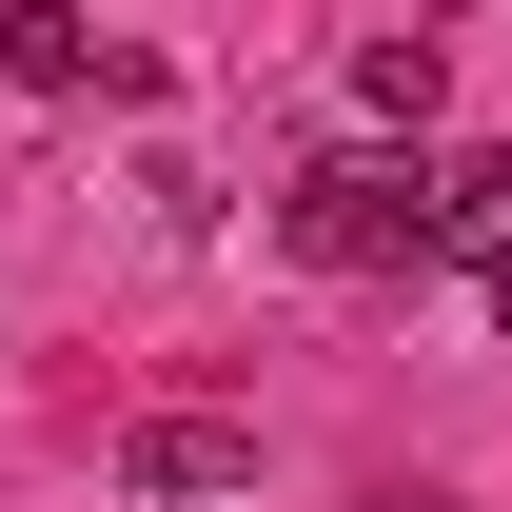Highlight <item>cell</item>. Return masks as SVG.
Returning a JSON list of instances; mask_svg holds the SVG:
<instances>
[{"instance_id": "cell-1", "label": "cell", "mask_w": 512, "mask_h": 512, "mask_svg": "<svg viewBox=\"0 0 512 512\" xmlns=\"http://www.w3.org/2000/svg\"><path fill=\"white\" fill-rule=\"evenodd\" d=\"M276 237L316 276H434V158H316L276 197Z\"/></svg>"}, {"instance_id": "cell-3", "label": "cell", "mask_w": 512, "mask_h": 512, "mask_svg": "<svg viewBox=\"0 0 512 512\" xmlns=\"http://www.w3.org/2000/svg\"><path fill=\"white\" fill-rule=\"evenodd\" d=\"M119 493H158V512L256 493V434H237V414H138V434H119Z\"/></svg>"}, {"instance_id": "cell-6", "label": "cell", "mask_w": 512, "mask_h": 512, "mask_svg": "<svg viewBox=\"0 0 512 512\" xmlns=\"http://www.w3.org/2000/svg\"><path fill=\"white\" fill-rule=\"evenodd\" d=\"M493 335H512V256H493Z\"/></svg>"}, {"instance_id": "cell-5", "label": "cell", "mask_w": 512, "mask_h": 512, "mask_svg": "<svg viewBox=\"0 0 512 512\" xmlns=\"http://www.w3.org/2000/svg\"><path fill=\"white\" fill-rule=\"evenodd\" d=\"M434 79H453L434 40H375V60H355V99H375V119H434Z\"/></svg>"}, {"instance_id": "cell-2", "label": "cell", "mask_w": 512, "mask_h": 512, "mask_svg": "<svg viewBox=\"0 0 512 512\" xmlns=\"http://www.w3.org/2000/svg\"><path fill=\"white\" fill-rule=\"evenodd\" d=\"M0 79H20V99H79V79H99V99H158V60H119L79 0H0Z\"/></svg>"}, {"instance_id": "cell-7", "label": "cell", "mask_w": 512, "mask_h": 512, "mask_svg": "<svg viewBox=\"0 0 512 512\" xmlns=\"http://www.w3.org/2000/svg\"><path fill=\"white\" fill-rule=\"evenodd\" d=\"M375 512H453V493H375Z\"/></svg>"}, {"instance_id": "cell-4", "label": "cell", "mask_w": 512, "mask_h": 512, "mask_svg": "<svg viewBox=\"0 0 512 512\" xmlns=\"http://www.w3.org/2000/svg\"><path fill=\"white\" fill-rule=\"evenodd\" d=\"M434 256H512V158H434Z\"/></svg>"}]
</instances>
